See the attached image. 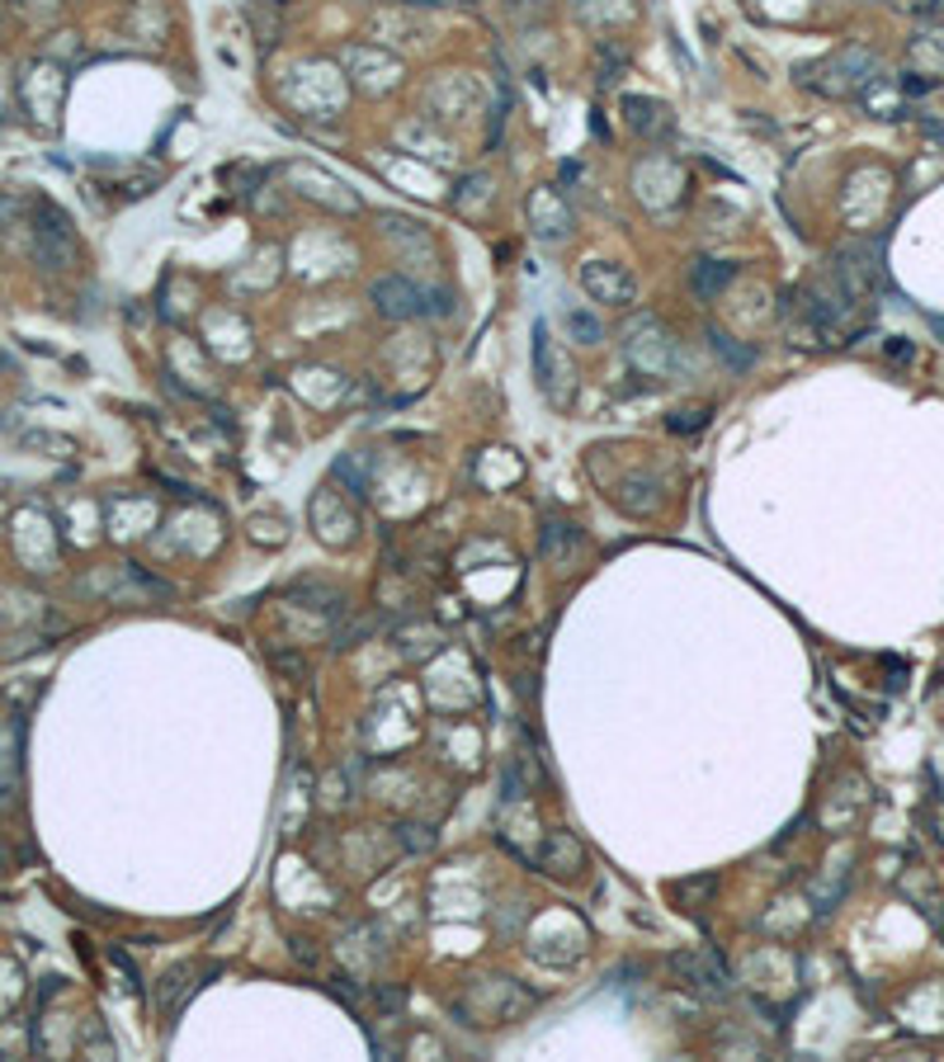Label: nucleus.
Masks as SVG:
<instances>
[{
    "instance_id": "nucleus-2",
    "label": "nucleus",
    "mask_w": 944,
    "mask_h": 1062,
    "mask_svg": "<svg viewBox=\"0 0 944 1062\" xmlns=\"http://www.w3.org/2000/svg\"><path fill=\"white\" fill-rule=\"evenodd\" d=\"M808 76H832L818 95H826V99H850V95H860L864 85L874 81V52H869V48H846V52L826 57V62L798 67V81H808Z\"/></svg>"
},
{
    "instance_id": "nucleus-3",
    "label": "nucleus",
    "mask_w": 944,
    "mask_h": 1062,
    "mask_svg": "<svg viewBox=\"0 0 944 1062\" xmlns=\"http://www.w3.org/2000/svg\"><path fill=\"white\" fill-rule=\"evenodd\" d=\"M534 378H538V393L553 401V407H571V393H577V378H571V364L562 346L548 336V326L534 331Z\"/></svg>"
},
{
    "instance_id": "nucleus-13",
    "label": "nucleus",
    "mask_w": 944,
    "mask_h": 1062,
    "mask_svg": "<svg viewBox=\"0 0 944 1062\" xmlns=\"http://www.w3.org/2000/svg\"><path fill=\"white\" fill-rule=\"evenodd\" d=\"M20 727H0V808H14V798H20Z\"/></svg>"
},
{
    "instance_id": "nucleus-11",
    "label": "nucleus",
    "mask_w": 944,
    "mask_h": 1062,
    "mask_svg": "<svg viewBox=\"0 0 944 1062\" xmlns=\"http://www.w3.org/2000/svg\"><path fill=\"white\" fill-rule=\"evenodd\" d=\"M538 543H543V557H548L553 567H571L577 563V548H581V534H577V524H567V520H548L543 524V534H538Z\"/></svg>"
},
{
    "instance_id": "nucleus-17",
    "label": "nucleus",
    "mask_w": 944,
    "mask_h": 1062,
    "mask_svg": "<svg viewBox=\"0 0 944 1062\" xmlns=\"http://www.w3.org/2000/svg\"><path fill=\"white\" fill-rule=\"evenodd\" d=\"M609 496L619 500V506H624L628 515H652V506H656V482L638 472V478H628V482H624V492H609Z\"/></svg>"
},
{
    "instance_id": "nucleus-24",
    "label": "nucleus",
    "mask_w": 944,
    "mask_h": 1062,
    "mask_svg": "<svg viewBox=\"0 0 944 1062\" xmlns=\"http://www.w3.org/2000/svg\"><path fill=\"white\" fill-rule=\"evenodd\" d=\"M421 312H431V317H449V312H453V293L449 289L421 293Z\"/></svg>"
},
{
    "instance_id": "nucleus-18",
    "label": "nucleus",
    "mask_w": 944,
    "mask_h": 1062,
    "mask_svg": "<svg viewBox=\"0 0 944 1062\" xmlns=\"http://www.w3.org/2000/svg\"><path fill=\"white\" fill-rule=\"evenodd\" d=\"M911 62L931 67V76H940L944 71V28H921V34L911 38Z\"/></svg>"
},
{
    "instance_id": "nucleus-27",
    "label": "nucleus",
    "mask_w": 944,
    "mask_h": 1062,
    "mask_svg": "<svg viewBox=\"0 0 944 1062\" xmlns=\"http://www.w3.org/2000/svg\"><path fill=\"white\" fill-rule=\"evenodd\" d=\"M888 354H893V359H903V364H907V359H911V346H907V340H897V346H888Z\"/></svg>"
},
{
    "instance_id": "nucleus-19",
    "label": "nucleus",
    "mask_w": 944,
    "mask_h": 1062,
    "mask_svg": "<svg viewBox=\"0 0 944 1062\" xmlns=\"http://www.w3.org/2000/svg\"><path fill=\"white\" fill-rule=\"evenodd\" d=\"M713 893H718V879H713V873H694V879L676 883V902L685 912H704L713 902Z\"/></svg>"
},
{
    "instance_id": "nucleus-10",
    "label": "nucleus",
    "mask_w": 944,
    "mask_h": 1062,
    "mask_svg": "<svg viewBox=\"0 0 944 1062\" xmlns=\"http://www.w3.org/2000/svg\"><path fill=\"white\" fill-rule=\"evenodd\" d=\"M529 218H534L538 237L557 241V237H567V227H571V208H567V198L557 190H534V194H529Z\"/></svg>"
},
{
    "instance_id": "nucleus-4",
    "label": "nucleus",
    "mask_w": 944,
    "mask_h": 1062,
    "mask_svg": "<svg viewBox=\"0 0 944 1062\" xmlns=\"http://www.w3.org/2000/svg\"><path fill=\"white\" fill-rule=\"evenodd\" d=\"M666 968H670V978H676L680 987H690V992L709 997V1001H718V997L733 992V978H727V968H723L713 954H704V950H680V954H670V958H666Z\"/></svg>"
},
{
    "instance_id": "nucleus-25",
    "label": "nucleus",
    "mask_w": 944,
    "mask_h": 1062,
    "mask_svg": "<svg viewBox=\"0 0 944 1062\" xmlns=\"http://www.w3.org/2000/svg\"><path fill=\"white\" fill-rule=\"evenodd\" d=\"M888 5L911 10V14H935V10H940V0H888Z\"/></svg>"
},
{
    "instance_id": "nucleus-15",
    "label": "nucleus",
    "mask_w": 944,
    "mask_h": 1062,
    "mask_svg": "<svg viewBox=\"0 0 944 1062\" xmlns=\"http://www.w3.org/2000/svg\"><path fill=\"white\" fill-rule=\"evenodd\" d=\"M709 350L718 354L733 373H751V369H755V350H751V346H741L737 336H727L723 326H709Z\"/></svg>"
},
{
    "instance_id": "nucleus-22",
    "label": "nucleus",
    "mask_w": 944,
    "mask_h": 1062,
    "mask_svg": "<svg viewBox=\"0 0 944 1062\" xmlns=\"http://www.w3.org/2000/svg\"><path fill=\"white\" fill-rule=\"evenodd\" d=\"M190 973H194L190 964H180V968H176V973H170V978L161 982V1001H166V1011H176V1006H180V992H184V987H190V982H184V978H190Z\"/></svg>"
},
{
    "instance_id": "nucleus-20",
    "label": "nucleus",
    "mask_w": 944,
    "mask_h": 1062,
    "mask_svg": "<svg viewBox=\"0 0 944 1062\" xmlns=\"http://www.w3.org/2000/svg\"><path fill=\"white\" fill-rule=\"evenodd\" d=\"M567 331L577 346H600V340H605V326H600L591 312H567Z\"/></svg>"
},
{
    "instance_id": "nucleus-9",
    "label": "nucleus",
    "mask_w": 944,
    "mask_h": 1062,
    "mask_svg": "<svg viewBox=\"0 0 944 1062\" xmlns=\"http://www.w3.org/2000/svg\"><path fill=\"white\" fill-rule=\"evenodd\" d=\"M368 298H374V307L383 312L388 322H407L421 312V289L402 275H383L374 279V289H368Z\"/></svg>"
},
{
    "instance_id": "nucleus-8",
    "label": "nucleus",
    "mask_w": 944,
    "mask_h": 1062,
    "mask_svg": "<svg viewBox=\"0 0 944 1062\" xmlns=\"http://www.w3.org/2000/svg\"><path fill=\"white\" fill-rule=\"evenodd\" d=\"M312 524H317V534L331 543V548H340V543L354 539V529H360V520H354V510L340 500L336 486H322L317 500H312Z\"/></svg>"
},
{
    "instance_id": "nucleus-23",
    "label": "nucleus",
    "mask_w": 944,
    "mask_h": 1062,
    "mask_svg": "<svg viewBox=\"0 0 944 1062\" xmlns=\"http://www.w3.org/2000/svg\"><path fill=\"white\" fill-rule=\"evenodd\" d=\"M275 671H279V676H289V680H307L312 676V666L298 652H275Z\"/></svg>"
},
{
    "instance_id": "nucleus-21",
    "label": "nucleus",
    "mask_w": 944,
    "mask_h": 1062,
    "mask_svg": "<svg viewBox=\"0 0 944 1062\" xmlns=\"http://www.w3.org/2000/svg\"><path fill=\"white\" fill-rule=\"evenodd\" d=\"M709 415H713L709 407H680V411L666 415V425L676 430V435H699V430L709 425Z\"/></svg>"
},
{
    "instance_id": "nucleus-16",
    "label": "nucleus",
    "mask_w": 944,
    "mask_h": 1062,
    "mask_svg": "<svg viewBox=\"0 0 944 1062\" xmlns=\"http://www.w3.org/2000/svg\"><path fill=\"white\" fill-rule=\"evenodd\" d=\"M864 109L874 113V119H897V113H903V85H893V81H869V85H864Z\"/></svg>"
},
{
    "instance_id": "nucleus-14",
    "label": "nucleus",
    "mask_w": 944,
    "mask_h": 1062,
    "mask_svg": "<svg viewBox=\"0 0 944 1062\" xmlns=\"http://www.w3.org/2000/svg\"><path fill=\"white\" fill-rule=\"evenodd\" d=\"M624 113H628V128L633 133H666L670 128V109L662 105V99H642V95H628L624 99Z\"/></svg>"
},
{
    "instance_id": "nucleus-7",
    "label": "nucleus",
    "mask_w": 944,
    "mask_h": 1062,
    "mask_svg": "<svg viewBox=\"0 0 944 1062\" xmlns=\"http://www.w3.org/2000/svg\"><path fill=\"white\" fill-rule=\"evenodd\" d=\"M534 865L548 873V879H577L585 869V845L577 836H567V831H548L534 850Z\"/></svg>"
},
{
    "instance_id": "nucleus-12",
    "label": "nucleus",
    "mask_w": 944,
    "mask_h": 1062,
    "mask_svg": "<svg viewBox=\"0 0 944 1062\" xmlns=\"http://www.w3.org/2000/svg\"><path fill=\"white\" fill-rule=\"evenodd\" d=\"M733 279H737V265H727V261H694L690 265V289H694L699 303H713V298H723Z\"/></svg>"
},
{
    "instance_id": "nucleus-28",
    "label": "nucleus",
    "mask_w": 944,
    "mask_h": 1062,
    "mask_svg": "<svg viewBox=\"0 0 944 1062\" xmlns=\"http://www.w3.org/2000/svg\"><path fill=\"white\" fill-rule=\"evenodd\" d=\"M407 5H439V0H407Z\"/></svg>"
},
{
    "instance_id": "nucleus-29",
    "label": "nucleus",
    "mask_w": 944,
    "mask_h": 1062,
    "mask_svg": "<svg viewBox=\"0 0 944 1062\" xmlns=\"http://www.w3.org/2000/svg\"><path fill=\"white\" fill-rule=\"evenodd\" d=\"M935 331H940V336H944V317H935Z\"/></svg>"
},
{
    "instance_id": "nucleus-6",
    "label": "nucleus",
    "mask_w": 944,
    "mask_h": 1062,
    "mask_svg": "<svg viewBox=\"0 0 944 1062\" xmlns=\"http://www.w3.org/2000/svg\"><path fill=\"white\" fill-rule=\"evenodd\" d=\"M581 289L605 307H633L638 303V275L614 261H585L581 265Z\"/></svg>"
},
{
    "instance_id": "nucleus-1",
    "label": "nucleus",
    "mask_w": 944,
    "mask_h": 1062,
    "mask_svg": "<svg viewBox=\"0 0 944 1062\" xmlns=\"http://www.w3.org/2000/svg\"><path fill=\"white\" fill-rule=\"evenodd\" d=\"M624 359L633 364L638 373H652V378H662V373H676L685 359H680V340L666 331L662 317H652V312H642V317H633L624 326Z\"/></svg>"
},
{
    "instance_id": "nucleus-5",
    "label": "nucleus",
    "mask_w": 944,
    "mask_h": 1062,
    "mask_svg": "<svg viewBox=\"0 0 944 1062\" xmlns=\"http://www.w3.org/2000/svg\"><path fill=\"white\" fill-rule=\"evenodd\" d=\"M38 218H43V227L34 232V261L43 269H52V275H62V269L76 265V237H71V222L52 204H38Z\"/></svg>"
},
{
    "instance_id": "nucleus-26",
    "label": "nucleus",
    "mask_w": 944,
    "mask_h": 1062,
    "mask_svg": "<svg viewBox=\"0 0 944 1062\" xmlns=\"http://www.w3.org/2000/svg\"><path fill=\"white\" fill-rule=\"evenodd\" d=\"M506 5H510L515 14H538V10H548L553 0H506Z\"/></svg>"
}]
</instances>
